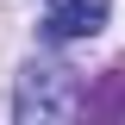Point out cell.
I'll list each match as a JSON object with an SVG mask.
<instances>
[{"label": "cell", "instance_id": "1", "mask_svg": "<svg viewBox=\"0 0 125 125\" xmlns=\"http://www.w3.org/2000/svg\"><path fill=\"white\" fill-rule=\"evenodd\" d=\"M13 113H19V125H56V119H75V113H81V81L69 75V69L31 62L25 75H19Z\"/></svg>", "mask_w": 125, "mask_h": 125}, {"label": "cell", "instance_id": "2", "mask_svg": "<svg viewBox=\"0 0 125 125\" xmlns=\"http://www.w3.org/2000/svg\"><path fill=\"white\" fill-rule=\"evenodd\" d=\"M106 19H113V0H50L44 31L56 38V44H69V38H94V31H106Z\"/></svg>", "mask_w": 125, "mask_h": 125}]
</instances>
